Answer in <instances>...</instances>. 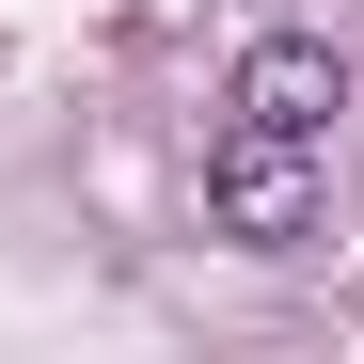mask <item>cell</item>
Instances as JSON below:
<instances>
[{
    "mask_svg": "<svg viewBox=\"0 0 364 364\" xmlns=\"http://www.w3.org/2000/svg\"><path fill=\"white\" fill-rule=\"evenodd\" d=\"M206 222H222V237H254V254L317 237V143H301V127H254V111H237V127L206 143Z\"/></svg>",
    "mask_w": 364,
    "mask_h": 364,
    "instance_id": "6da1fadb",
    "label": "cell"
},
{
    "mask_svg": "<svg viewBox=\"0 0 364 364\" xmlns=\"http://www.w3.org/2000/svg\"><path fill=\"white\" fill-rule=\"evenodd\" d=\"M237 111H254V127H301V143H333V111H348V64H333V32H269V48H237Z\"/></svg>",
    "mask_w": 364,
    "mask_h": 364,
    "instance_id": "7a4b0ae2",
    "label": "cell"
}]
</instances>
